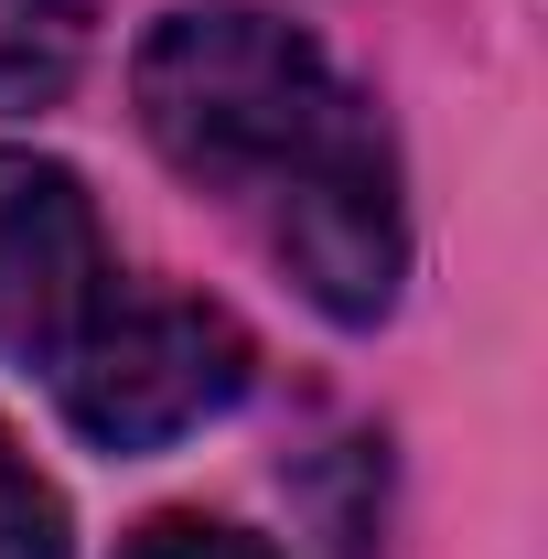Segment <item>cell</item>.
<instances>
[{
    "instance_id": "obj_2",
    "label": "cell",
    "mask_w": 548,
    "mask_h": 559,
    "mask_svg": "<svg viewBox=\"0 0 548 559\" xmlns=\"http://www.w3.org/2000/svg\"><path fill=\"white\" fill-rule=\"evenodd\" d=\"M259 345L226 301H183V290H130L97 301L55 355V399L97 452H162L183 430H205L248 399Z\"/></svg>"
},
{
    "instance_id": "obj_5",
    "label": "cell",
    "mask_w": 548,
    "mask_h": 559,
    "mask_svg": "<svg viewBox=\"0 0 548 559\" xmlns=\"http://www.w3.org/2000/svg\"><path fill=\"white\" fill-rule=\"evenodd\" d=\"M0 559H65V495L33 474L11 430H0Z\"/></svg>"
},
{
    "instance_id": "obj_4",
    "label": "cell",
    "mask_w": 548,
    "mask_h": 559,
    "mask_svg": "<svg viewBox=\"0 0 548 559\" xmlns=\"http://www.w3.org/2000/svg\"><path fill=\"white\" fill-rule=\"evenodd\" d=\"M97 44V0H0V119L55 108Z\"/></svg>"
},
{
    "instance_id": "obj_6",
    "label": "cell",
    "mask_w": 548,
    "mask_h": 559,
    "mask_svg": "<svg viewBox=\"0 0 548 559\" xmlns=\"http://www.w3.org/2000/svg\"><path fill=\"white\" fill-rule=\"evenodd\" d=\"M130 559H279V549H259L248 527H215V516H162L130 538Z\"/></svg>"
},
{
    "instance_id": "obj_1",
    "label": "cell",
    "mask_w": 548,
    "mask_h": 559,
    "mask_svg": "<svg viewBox=\"0 0 548 559\" xmlns=\"http://www.w3.org/2000/svg\"><path fill=\"white\" fill-rule=\"evenodd\" d=\"M151 151L259 226L323 323H388L409 280V215L377 108L334 55L270 11H172L130 66Z\"/></svg>"
},
{
    "instance_id": "obj_3",
    "label": "cell",
    "mask_w": 548,
    "mask_h": 559,
    "mask_svg": "<svg viewBox=\"0 0 548 559\" xmlns=\"http://www.w3.org/2000/svg\"><path fill=\"white\" fill-rule=\"evenodd\" d=\"M97 301H108V237L86 183L44 151H0V355L55 366Z\"/></svg>"
}]
</instances>
